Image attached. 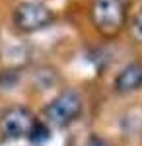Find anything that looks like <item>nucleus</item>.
Segmentation results:
<instances>
[{
    "label": "nucleus",
    "instance_id": "nucleus-3",
    "mask_svg": "<svg viewBox=\"0 0 142 146\" xmlns=\"http://www.w3.org/2000/svg\"><path fill=\"white\" fill-rule=\"evenodd\" d=\"M12 22H14L18 31L35 33V31H41L45 27H49L55 22V14L43 2L25 0V2H20L16 6V10L12 14Z\"/></svg>",
    "mask_w": 142,
    "mask_h": 146
},
{
    "label": "nucleus",
    "instance_id": "nucleus-7",
    "mask_svg": "<svg viewBox=\"0 0 142 146\" xmlns=\"http://www.w3.org/2000/svg\"><path fill=\"white\" fill-rule=\"evenodd\" d=\"M86 146H111V142L107 140V138H103V136L94 135V136L88 138V144Z\"/></svg>",
    "mask_w": 142,
    "mask_h": 146
},
{
    "label": "nucleus",
    "instance_id": "nucleus-6",
    "mask_svg": "<svg viewBox=\"0 0 142 146\" xmlns=\"http://www.w3.org/2000/svg\"><path fill=\"white\" fill-rule=\"evenodd\" d=\"M131 37L134 43H140L142 45V8L134 14V18L131 22Z\"/></svg>",
    "mask_w": 142,
    "mask_h": 146
},
{
    "label": "nucleus",
    "instance_id": "nucleus-4",
    "mask_svg": "<svg viewBox=\"0 0 142 146\" xmlns=\"http://www.w3.org/2000/svg\"><path fill=\"white\" fill-rule=\"evenodd\" d=\"M37 119L29 109L22 105L10 107L0 117V135L6 140H20V138H31L33 131L37 127Z\"/></svg>",
    "mask_w": 142,
    "mask_h": 146
},
{
    "label": "nucleus",
    "instance_id": "nucleus-1",
    "mask_svg": "<svg viewBox=\"0 0 142 146\" xmlns=\"http://www.w3.org/2000/svg\"><path fill=\"white\" fill-rule=\"evenodd\" d=\"M84 111V98L74 88H66L58 92L45 107V121L56 129H64L78 121Z\"/></svg>",
    "mask_w": 142,
    "mask_h": 146
},
{
    "label": "nucleus",
    "instance_id": "nucleus-5",
    "mask_svg": "<svg viewBox=\"0 0 142 146\" xmlns=\"http://www.w3.org/2000/svg\"><path fill=\"white\" fill-rule=\"evenodd\" d=\"M113 90L119 96H129L142 90V62H129L121 68L113 80Z\"/></svg>",
    "mask_w": 142,
    "mask_h": 146
},
{
    "label": "nucleus",
    "instance_id": "nucleus-2",
    "mask_svg": "<svg viewBox=\"0 0 142 146\" xmlns=\"http://www.w3.org/2000/svg\"><path fill=\"white\" fill-rule=\"evenodd\" d=\"M90 20L98 33L103 37H115L123 29L127 20L125 0H94Z\"/></svg>",
    "mask_w": 142,
    "mask_h": 146
}]
</instances>
